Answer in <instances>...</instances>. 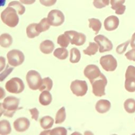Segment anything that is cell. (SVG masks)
<instances>
[{"label": "cell", "mask_w": 135, "mask_h": 135, "mask_svg": "<svg viewBox=\"0 0 135 135\" xmlns=\"http://www.w3.org/2000/svg\"><path fill=\"white\" fill-rule=\"evenodd\" d=\"M20 100L15 97H7L1 104V114L6 117H13L19 108Z\"/></svg>", "instance_id": "6da1fadb"}, {"label": "cell", "mask_w": 135, "mask_h": 135, "mask_svg": "<svg viewBox=\"0 0 135 135\" xmlns=\"http://www.w3.org/2000/svg\"><path fill=\"white\" fill-rule=\"evenodd\" d=\"M18 12L14 7L8 6L4 11L1 13V20L6 25L9 27H16L19 23V16Z\"/></svg>", "instance_id": "7a4b0ae2"}, {"label": "cell", "mask_w": 135, "mask_h": 135, "mask_svg": "<svg viewBox=\"0 0 135 135\" xmlns=\"http://www.w3.org/2000/svg\"><path fill=\"white\" fill-rule=\"evenodd\" d=\"M92 92L95 97H101L105 95V86L107 85V79L105 76L101 73L97 79L92 82Z\"/></svg>", "instance_id": "3957f363"}, {"label": "cell", "mask_w": 135, "mask_h": 135, "mask_svg": "<svg viewBox=\"0 0 135 135\" xmlns=\"http://www.w3.org/2000/svg\"><path fill=\"white\" fill-rule=\"evenodd\" d=\"M26 81H27L28 86L32 90H37L40 88L42 84V78L41 74L36 70H30L26 74Z\"/></svg>", "instance_id": "277c9868"}, {"label": "cell", "mask_w": 135, "mask_h": 135, "mask_svg": "<svg viewBox=\"0 0 135 135\" xmlns=\"http://www.w3.org/2000/svg\"><path fill=\"white\" fill-rule=\"evenodd\" d=\"M6 89L9 93L20 94L25 90V84L19 78H13L6 84Z\"/></svg>", "instance_id": "5b68a950"}, {"label": "cell", "mask_w": 135, "mask_h": 135, "mask_svg": "<svg viewBox=\"0 0 135 135\" xmlns=\"http://www.w3.org/2000/svg\"><path fill=\"white\" fill-rule=\"evenodd\" d=\"M47 19L49 21L50 25L51 26H55V27L60 26L65 21V17L63 13L58 9H53L50 11L49 14H48Z\"/></svg>", "instance_id": "8992f818"}, {"label": "cell", "mask_w": 135, "mask_h": 135, "mask_svg": "<svg viewBox=\"0 0 135 135\" xmlns=\"http://www.w3.org/2000/svg\"><path fill=\"white\" fill-rule=\"evenodd\" d=\"M70 89L72 93L77 97H84L88 92V84L84 80H74L70 84Z\"/></svg>", "instance_id": "52a82bcc"}, {"label": "cell", "mask_w": 135, "mask_h": 135, "mask_svg": "<svg viewBox=\"0 0 135 135\" xmlns=\"http://www.w3.org/2000/svg\"><path fill=\"white\" fill-rule=\"evenodd\" d=\"M7 60L12 67H17L25 61V55L18 50H12L7 53Z\"/></svg>", "instance_id": "ba28073f"}, {"label": "cell", "mask_w": 135, "mask_h": 135, "mask_svg": "<svg viewBox=\"0 0 135 135\" xmlns=\"http://www.w3.org/2000/svg\"><path fill=\"white\" fill-rule=\"evenodd\" d=\"M100 64L105 71H114L117 68V60L113 55H104L100 58Z\"/></svg>", "instance_id": "9c48e42d"}, {"label": "cell", "mask_w": 135, "mask_h": 135, "mask_svg": "<svg viewBox=\"0 0 135 135\" xmlns=\"http://www.w3.org/2000/svg\"><path fill=\"white\" fill-rule=\"evenodd\" d=\"M94 41H95V42L98 44L99 52H101V53L112 51L113 42H111L108 38H106L105 36L102 35V34H98V35H97L95 37Z\"/></svg>", "instance_id": "30bf717a"}, {"label": "cell", "mask_w": 135, "mask_h": 135, "mask_svg": "<svg viewBox=\"0 0 135 135\" xmlns=\"http://www.w3.org/2000/svg\"><path fill=\"white\" fill-rule=\"evenodd\" d=\"M65 33L69 36L71 44L77 45V46H81V45H83L86 42V37L84 33L78 32L76 31H66Z\"/></svg>", "instance_id": "8fae6325"}, {"label": "cell", "mask_w": 135, "mask_h": 135, "mask_svg": "<svg viewBox=\"0 0 135 135\" xmlns=\"http://www.w3.org/2000/svg\"><path fill=\"white\" fill-rule=\"evenodd\" d=\"M84 75H85V77L88 78L90 83H92L94 80L97 79V78L101 75V71H100L99 68L97 67V65L90 64L85 68Z\"/></svg>", "instance_id": "7c38bea8"}, {"label": "cell", "mask_w": 135, "mask_h": 135, "mask_svg": "<svg viewBox=\"0 0 135 135\" xmlns=\"http://www.w3.org/2000/svg\"><path fill=\"white\" fill-rule=\"evenodd\" d=\"M15 130L18 132H23L30 127V121L26 117H19L14 123Z\"/></svg>", "instance_id": "4fadbf2b"}, {"label": "cell", "mask_w": 135, "mask_h": 135, "mask_svg": "<svg viewBox=\"0 0 135 135\" xmlns=\"http://www.w3.org/2000/svg\"><path fill=\"white\" fill-rule=\"evenodd\" d=\"M119 19L117 18L116 16H108L106 19H104V26L105 28L106 31H114L118 28L119 26Z\"/></svg>", "instance_id": "5bb4252c"}, {"label": "cell", "mask_w": 135, "mask_h": 135, "mask_svg": "<svg viewBox=\"0 0 135 135\" xmlns=\"http://www.w3.org/2000/svg\"><path fill=\"white\" fill-rule=\"evenodd\" d=\"M41 30L40 27H39L38 23H31L27 26L26 28V34H27V37L30 39L35 38V37L39 36V34L41 33Z\"/></svg>", "instance_id": "9a60e30c"}, {"label": "cell", "mask_w": 135, "mask_h": 135, "mask_svg": "<svg viewBox=\"0 0 135 135\" xmlns=\"http://www.w3.org/2000/svg\"><path fill=\"white\" fill-rule=\"evenodd\" d=\"M111 108V103L108 100L101 99L95 104V110L99 113V114H105Z\"/></svg>", "instance_id": "2e32d148"}, {"label": "cell", "mask_w": 135, "mask_h": 135, "mask_svg": "<svg viewBox=\"0 0 135 135\" xmlns=\"http://www.w3.org/2000/svg\"><path fill=\"white\" fill-rule=\"evenodd\" d=\"M54 48V43L50 40H45L42 42H41L40 44V51L42 52L43 54H50L53 51Z\"/></svg>", "instance_id": "e0dca14e"}, {"label": "cell", "mask_w": 135, "mask_h": 135, "mask_svg": "<svg viewBox=\"0 0 135 135\" xmlns=\"http://www.w3.org/2000/svg\"><path fill=\"white\" fill-rule=\"evenodd\" d=\"M52 101V95L50 93V91L48 90H44L41 93L40 97H39V102L42 105H49L51 103Z\"/></svg>", "instance_id": "ac0fdd59"}, {"label": "cell", "mask_w": 135, "mask_h": 135, "mask_svg": "<svg viewBox=\"0 0 135 135\" xmlns=\"http://www.w3.org/2000/svg\"><path fill=\"white\" fill-rule=\"evenodd\" d=\"M54 124V119L51 116H43L42 118L40 120V125L42 129L49 130L53 126Z\"/></svg>", "instance_id": "d6986e66"}, {"label": "cell", "mask_w": 135, "mask_h": 135, "mask_svg": "<svg viewBox=\"0 0 135 135\" xmlns=\"http://www.w3.org/2000/svg\"><path fill=\"white\" fill-rule=\"evenodd\" d=\"M13 38L8 33H2L0 36V45L3 48H8L12 45Z\"/></svg>", "instance_id": "ffe728a7"}, {"label": "cell", "mask_w": 135, "mask_h": 135, "mask_svg": "<svg viewBox=\"0 0 135 135\" xmlns=\"http://www.w3.org/2000/svg\"><path fill=\"white\" fill-rule=\"evenodd\" d=\"M99 46L97 42H89L88 48L84 50V54L88 56H93L98 51Z\"/></svg>", "instance_id": "44dd1931"}, {"label": "cell", "mask_w": 135, "mask_h": 135, "mask_svg": "<svg viewBox=\"0 0 135 135\" xmlns=\"http://www.w3.org/2000/svg\"><path fill=\"white\" fill-rule=\"evenodd\" d=\"M54 57H56L59 60H66L69 56V51L66 48H57L55 49V51L53 52Z\"/></svg>", "instance_id": "7402d4cb"}, {"label": "cell", "mask_w": 135, "mask_h": 135, "mask_svg": "<svg viewBox=\"0 0 135 135\" xmlns=\"http://www.w3.org/2000/svg\"><path fill=\"white\" fill-rule=\"evenodd\" d=\"M88 23H89V28H91L95 33H98L99 31L101 30V26H102V23L100 22V20L95 18H90L88 19Z\"/></svg>", "instance_id": "603a6c76"}, {"label": "cell", "mask_w": 135, "mask_h": 135, "mask_svg": "<svg viewBox=\"0 0 135 135\" xmlns=\"http://www.w3.org/2000/svg\"><path fill=\"white\" fill-rule=\"evenodd\" d=\"M68 133L66 128L64 127H57L55 129L52 130H45L44 132H41L42 135H45V134H57V135H66Z\"/></svg>", "instance_id": "cb8c5ba5"}, {"label": "cell", "mask_w": 135, "mask_h": 135, "mask_svg": "<svg viewBox=\"0 0 135 135\" xmlns=\"http://www.w3.org/2000/svg\"><path fill=\"white\" fill-rule=\"evenodd\" d=\"M11 132V125L7 120H1L0 122V134L6 135Z\"/></svg>", "instance_id": "d4e9b609"}, {"label": "cell", "mask_w": 135, "mask_h": 135, "mask_svg": "<svg viewBox=\"0 0 135 135\" xmlns=\"http://www.w3.org/2000/svg\"><path fill=\"white\" fill-rule=\"evenodd\" d=\"M81 59V54H80L79 50L77 48H72L70 50V55H69V60L71 63H78L79 62Z\"/></svg>", "instance_id": "484cf974"}, {"label": "cell", "mask_w": 135, "mask_h": 135, "mask_svg": "<svg viewBox=\"0 0 135 135\" xmlns=\"http://www.w3.org/2000/svg\"><path fill=\"white\" fill-rule=\"evenodd\" d=\"M123 106H124V110L129 114L135 113V100L133 98H128L125 100Z\"/></svg>", "instance_id": "4316f807"}, {"label": "cell", "mask_w": 135, "mask_h": 135, "mask_svg": "<svg viewBox=\"0 0 135 135\" xmlns=\"http://www.w3.org/2000/svg\"><path fill=\"white\" fill-rule=\"evenodd\" d=\"M52 86H53V82H52L51 78H42V84H41V86H40V88H39V90L40 91H44V90L50 91L52 88Z\"/></svg>", "instance_id": "83f0119b"}, {"label": "cell", "mask_w": 135, "mask_h": 135, "mask_svg": "<svg viewBox=\"0 0 135 135\" xmlns=\"http://www.w3.org/2000/svg\"><path fill=\"white\" fill-rule=\"evenodd\" d=\"M57 42L60 47L67 48L69 45V43H70V40H69V36H68L67 34L64 32L63 34H61V35H60L58 37Z\"/></svg>", "instance_id": "f1b7e54d"}, {"label": "cell", "mask_w": 135, "mask_h": 135, "mask_svg": "<svg viewBox=\"0 0 135 135\" xmlns=\"http://www.w3.org/2000/svg\"><path fill=\"white\" fill-rule=\"evenodd\" d=\"M65 119H66V110H65V107H61L56 114L55 123L56 124L62 123L65 121Z\"/></svg>", "instance_id": "f546056e"}, {"label": "cell", "mask_w": 135, "mask_h": 135, "mask_svg": "<svg viewBox=\"0 0 135 135\" xmlns=\"http://www.w3.org/2000/svg\"><path fill=\"white\" fill-rule=\"evenodd\" d=\"M9 6H12V7H14L15 9H16L17 12H18L19 16H22V15L25 14V7L22 5L21 2H18V1H12L9 3Z\"/></svg>", "instance_id": "4dcf8cb0"}, {"label": "cell", "mask_w": 135, "mask_h": 135, "mask_svg": "<svg viewBox=\"0 0 135 135\" xmlns=\"http://www.w3.org/2000/svg\"><path fill=\"white\" fill-rule=\"evenodd\" d=\"M124 88L128 92H135V78L125 79Z\"/></svg>", "instance_id": "1f68e13d"}, {"label": "cell", "mask_w": 135, "mask_h": 135, "mask_svg": "<svg viewBox=\"0 0 135 135\" xmlns=\"http://www.w3.org/2000/svg\"><path fill=\"white\" fill-rule=\"evenodd\" d=\"M109 2L110 0H94L93 5L97 9H101L109 5Z\"/></svg>", "instance_id": "d6a6232c"}, {"label": "cell", "mask_w": 135, "mask_h": 135, "mask_svg": "<svg viewBox=\"0 0 135 135\" xmlns=\"http://www.w3.org/2000/svg\"><path fill=\"white\" fill-rule=\"evenodd\" d=\"M38 25H39V27H40V30H41V32H42L47 31V30H49L50 29V25H51L47 18H42Z\"/></svg>", "instance_id": "836d02e7"}, {"label": "cell", "mask_w": 135, "mask_h": 135, "mask_svg": "<svg viewBox=\"0 0 135 135\" xmlns=\"http://www.w3.org/2000/svg\"><path fill=\"white\" fill-rule=\"evenodd\" d=\"M135 78V67L134 66H128L127 69H126L125 72V79H128V78Z\"/></svg>", "instance_id": "e575fe53"}, {"label": "cell", "mask_w": 135, "mask_h": 135, "mask_svg": "<svg viewBox=\"0 0 135 135\" xmlns=\"http://www.w3.org/2000/svg\"><path fill=\"white\" fill-rule=\"evenodd\" d=\"M131 42V41H127V42L122 43V44H120L117 46L116 48V52L118 54H123L124 53L125 51H126V48H127V46L129 45V43Z\"/></svg>", "instance_id": "d590c367"}, {"label": "cell", "mask_w": 135, "mask_h": 135, "mask_svg": "<svg viewBox=\"0 0 135 135\" xmlns=\"http://www.w3.org/2000/svg\"><path fill=\"white\" fill-rule=\"evenodd\" d=\"M125 0H111V7L112 9L116 10L120 6H122L124 4Z\"/></svg>", "instance_id": "8d00e7d4"}, {"label": "cell", "mask_w": 135, "mask_h": 135, "mask_svg": "<svg viewBox=\"0 0 135 135\" xmlns=\"http://www.w3.org/2000/svg\"><path fill=\"white\" fill-rule=\"evenodd\" d=\"M125 57L127 58V60L135 62V49L134 48L131 50V51H127V53L125 54Z\"/></svg>", "instance_id": "74e56055"}, {"label": "cell", "mask_w": 135, "mask_h": 135, "mask_svg": "<svg viewBox=\"0 0 135 135\" xmlns=\"http://www.w3.org/2000/svg\"><path fill=\"white\" fill-rule=\"evenodd\" d=\"M29 112L30 114H31V116L33 120H35V121H37L39 118V111L37 108L33 107V108H31V109H29Z\"/></svg>", "instance_id": "f35d334b"}, {"label": "cell", "mask_w": 135, "mask_h": 135, "mask_svg": "<svg viewBox=\"0 0 135 135\" xmlns=\"http://www.w3.org/2000/svg\"><path fill=\"white\" fill-rule=\"evenodd\" d=\"M57 0H40V3L44 6H51L55 5Z\"/></svg>", "instance_id": "ab89813d"}, {"label": "cell", "mask_w": 135, "mask_h": 135, "mask_svg": "<svg viewBox=\"0 0 135 135\" xmlns=\"http://www.w3.org/2000/svg\"><path fill=\"white\" fill-rule=\"evenodd\" d=\"M125 9H126V6L124 5H123L122 6H120L119 8H117V9L115 10V14L116 15H123L125 12Z\"/></svg>", "instance_id": "60d3db41"}, {"label": "cell", "mask_w": 135, "mask_h": 135, "mask_svg": "<svg viewBox=\"0 0 135 135\" xmlns=\"http://www.w3.org/2000/svg\"><path fill=\"white\" fill-rule=\"evenodd\" d=\"M36 0H20V2L23 5H32L35 2Z\"/></svg>", "instance_id": "b9f144b4"}, {"label": "cell", "mask_w": 135, "mask_h": 135, "mask_svg": "<svg viewBox=\"0 0 135 135\" xmlns=\"http://www.w3.org/2000/svg\"><path fill=\"white\" fill-rule=\"evenodd\" d=\"M130 44H131V47H132V48H134V49H135V32H134L133 34H132V39H131Z\"/></svg>", "instance_id": "7bdbcfd3"}]
</instances>
